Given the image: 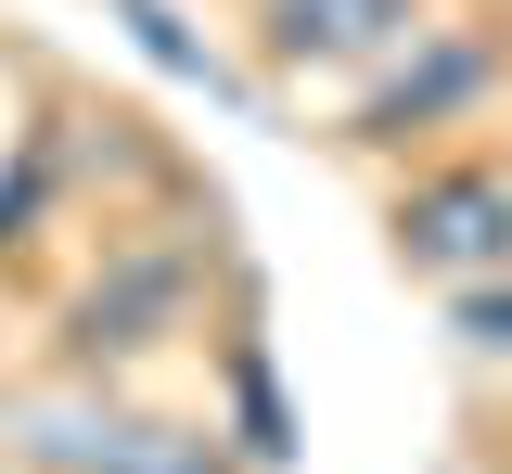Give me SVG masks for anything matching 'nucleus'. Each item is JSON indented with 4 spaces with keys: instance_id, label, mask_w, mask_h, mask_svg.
Instances as JSON below:
<instances>
[{
    "instance_id": "obj_2",
    "label": "nucleus",
    "mask_w": 512,
    "mask_h": 474,
    "mask_svg": "<svg viewBox=\"0 0 512 474\" xmlns=\"http://www.w3.org/2000/svg\"><path fill=\"white\" fill-rule=\"evenodd\" d=\"M26 449L52 474H218V449L180 436V423H64V410H39Z\"/></svg>"
},
{
    "instance_id": "obj_3",
    "label": "nucleus",
    "mask_w": 512,
    "mask_h": 474,
    "mask_svg": "<svg viewBox=\"0 0 512 474\" xmlns=\"http://www.w3.org/2000/svg\"><path fill=\"white\" fill-rule=\"evenodd\" d=\"M269 39H282V52H320V65H346V52L410 39V0H269Z\"/></svg>"
},
{
    "instance_id": "obj_5",
    "label": "nucleus",
    "mask_w": 512,
    "mask_h": 474,
    "mask_svg": "<svg viewBox=\"0 0 512 474\" xmlns=\"http://www.w3.org/2000/svg\"><path fill=\"white\" fill-rule=\"evenodd\" d=\"M116 26H128V39H141V52H154L167 77H180V90H205V103H231V77H218V52L192 39V26L167 13V0H116Z\"/></svg>"
},
{
    "instance_id": "obj_6",
    "label": "nucleus",
    "mask_w": 512,
    "mask_h": 474,
    "mask_svg": "<svg viewBox=\"0 0 512 474\" xmlns=\"http://www.w3.org/2000/svg\"><path fill=\"white\" fill-rule=\"evenodd\" d=\"M461 90H487V52H474V39H448V52H436L423 77H397V90L372 103V129H423L436 103H461Z\"/></svg>"
},
{
    "instance_id": "obj_7",
    "label": "nucleus",
    "mask_w": 512,
    "mask_h": 474,
    "mask_svg": "<svg viewBox=\"0 0 512 474\" xmlns=\"http://www.w3.org/2000/svg\"><path fill=\"white\" fill-rule=\"evenodd\" d=\"M231 410H244V449L256 462H295V423H282V385H269V359H231Z\"/></svg>"
},
{
    "instance_id": "obj_4",
    "label": "nucleus",
    "mask_w": 512,
    "mask_h": 474,
    "mask_svg": "<svg viewBox=\"0 0 512 474\" xmlns=\"http://www.w3.org/2000/svg\"><path fill=\"white\" fill-rule=\"evenodd\" d=\"M167 308H180V270H167V257H154V270H116V295H90V308H77V346H90V359L154 346V321H167Z\"/></svg>"
},
{
    "instance_id": "obj_1",
    "label": "nucleus",
    "mask_w": 512,
    "mask_h": 474,
    "mask_svg": "<svg viewBox=\"0 0 512 474\" xmlns=\"http://www.w3.org/2000/svg\"><path fill=\"white\" fill-rule=\"evenodd\" d=\"M397 257L410 270H512V180H487V167H461V180H423V193L397 205Z\"/></svg>"
},
{
    "instance_id": "obj_8",
    "label": "nucleus",
    "mask_w": 512,
    "mask_h": 474,
    "mask_svg": "<svg viewBox=\"0 0 512 474\" xmlns=\"http://www.w3.org/2000/svg\"><path fill=\"white\" fill-rule=\"evenodd\" d=\"M461 334H474V346H512V282H461Z\"/></svg>"
}]
</instances>
